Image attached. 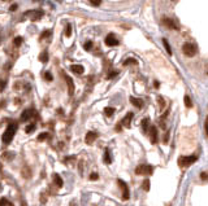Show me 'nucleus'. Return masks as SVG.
<instances>
[{
	"instance_id": "nucleus-1",
	"label": "nucleus",
	"mask_w": 208,
	"mask_h": 206,
	"mask_svg": "<svg viewBox=\"0 0 208 206\" xmlns=\"http://www.w3.org/2000/svg\"><path fill=\"white\" fill-rule=\"evenodd\" d=\"M16 130H17V124H16V123H11V124H9V126L7 127L5 132H4L3 136H2V141L4 143V144H9V143L12 141L14 133H16Z\"/></svg>"
},
{
	"instance_id": "nucleus-2",
	"label": "nucleus",
	"mask_w": 208,
	"mask_h": 206,
	"mask_svg": "<svg viewBox=\"0 0 208 206\" xmlns=\"http://www.w3.org/2000/svg\"><path fill=\"white\" fill-rule=\"evenodd\" d=\"M196 51H198L196 46L192 44V43H185V44H183V47H182V52L186 56H189V57L195 56L196 55Z\"/></svg>"
},
{
	"instance_id": "nucleus-3",
	"label": "nucleus",
	"mask_w": 208,
	"mask_h": 206,
	"mask_svg": "<svg viewBox=\"0 0 208 206\" xmlns=\"http://www.w3.org/2000/svg\"><path fill=\"white\" fill-rule=\"evenodd\" d=\"M196 161V156H190V157H181L178 164L180 166H190L191 164H194Z\"/></svg>"
},
{
	"instance_id": "nucleus-4",
	"label": "nucleus",
	"mask_w": 208,
	"mask_h": 206,
	"mask_svg": "<svg viewBox=\"0 0 208 206\" xmlns=\"http://www.w3.org/2000/svg\"><path fill=\"white\" fill-rule=\"evenodd\" d=\"M135 174L142 175V174H152V167L151 166H146V165H141L135 169Z\"/></svg>"
},
{
	"instance_id": "nucleus-5",
	"label": "nucleus",
	"mask_w": 208,
	"mask_h": 206,
	"mask_svg": "<svg viewBox=\"0 0 208 206\" xmlns=\"http://www.w3.org/2000/svg\"><path fill=\"white\" fill-rule=\"evenodd\" d=\"M62 75H64V78H65V80H66V84H68V88H69V95H73V92H74V83H73V79H72L69 75H66L65 73H62Z\"/></svg>"
},
{
	"instance_id": "nucleus-6",
	"label": "nucleus",
	"mask_w": 208,
	"mask_h": 206,
	"mask_svg": "<svg viewBox=\"0 0 208 206\" xmlns=\"http://www.w3.org/2000/svg\"><path fill=\"white\" fill-rule=\"evenodd\" d=\"M117 183H118V185L121 187V189H122V198H124V200H128V198H129V188H128V185L125 184L122 180H118Z\"/></svg>"
},
{
	"instance_id": "nucleus-7",
	"label": "nucleus",
	"mask_w": 208,
	"mask_h": 206,
	"mask_svg": "<svg viewBox=\"0 0 208 206\" xmlns=\"http://www.w3.org/2000/svg\"><path fill=\"white\" fill-rule=\"evenodd\" d=\"M105 44L109 46V47L117 46V44H118V40L116 39L113 34H109V35H107V38H105Z\"/></svg>"
},
{
	"instance_id": "nucleus-8",
	"label": "nucleus",
	"mask_w": 208,
	"mask_h": 206,
	"mask_svg": "<svg viewBox=\"0 0 208 206\" xmlns=\"http://www.w3.org/2000/svg\"><path fill=\"white\" fill-rule=\"evenodd\" d=\"M96 137H98V133L94 132V131H89L87 133H86V139H85V140H86L87 144H93Z\"/></svg>"
},
{
	"instance_id": "nucleus-9",
	"label": "nucleus",
	"mask_w": 208,
	"mask_h": 206,
	"mask_svg": "<svg viewBox=\"0 0 208 206\" xmlns=\"http://www.w3.org/2000/svg\"><path fill=\"white\" fill-rule=\"evenodd\" d=\"M150 135H151V143L152 144H156L157 143V131L156 127H150Z\"/></svg>"
},
{
	"instance_id": "nucleus-10",
	"label": "nucleus",
	"mask_w": 208,
	"mask_h": 206,
	"mask_svg": "<svg viewBox=\"0 0 208 206\" xmlns=\"http://www.w3.org/2000/svg\"><path fill=\"white\" fill-rule=\"evenodd\" d=\"M31 116H33V110L31 109H26V110H23L22 112V114H21V121H29V119L31 118Z\"/></svg>"
},
{
	"instance_id": "nucleus-11",
	"label": "nucleus",
	"mask_w": 208,
	"mask_h": 206,
	"mask_svg": "<svg viewBox=\"0 0 208 206\" xmlns=\"http://www.w3.org/2000/svg\"><path fill=\"white\" fill-rule=\"evenodd\" d=\"M29 13V16H30V18H31V21H38L39 18L42 17V12H39V11H34V12H27Z\"/></svg>"
},
{
	"instance_id": "nucleus-12",
	"label": "nucleus",
	"mask_w": 208,
	"mask_h": 206,
	"mask_svg": "<svg viewBox=\"0 0 208 206\" xmlns=\"http://www.w3.org/2000/svg\"><path fill=\"white\" fill-rule=\"evenodd\" d=\"M132 118H133V113H128L126 117L122 119V124L125 127H130V122H132Z\"/></svg>"
},
{
	"instance_id": "nucleus-13",
	"label": "nucleus",
	"mask_w": 208,
	"mask_h": 206,
	"mask_svg": "<svg viewBox=\"0 0 208 206\" xmlns=\"http://www.w3.org/2000/svg\"><path fill=\"white\" fill-rule=\"evenodd\" d=\"M70 70L76 74H82L83 73V66L82 65H72L70 66Z\"/></svg>"
},
{
	"instance_id": "nucleus-14",
	"label": "nucleus",
	"mask_w": 208,
	"mask_h": 206,
	"mask_svg": "<svg viewBox=\"0 0 208 206\" xmlns=\"http://www.w3.org/2000/svg\"><path fill=\"white\" fill-rule=\"evenodd\" d=\"M164 25H165L167 27H169V29H172V30H176L177 29V25H175V22H173L172 20H169V18H164Z\"/></svg>"
},
{
	"instance_id": "nucleus-15",
	"label": "nucleus",
	"mask_w": 208,
	"mask_h": 206,
	"mask_svg": "<svg viewBox=\"0 0 208 206\" xmlns=\"http://www.w3.org/2000/svg\"><path fill=\"white\" fill-rule=\"evenodd\" d=\"M130 101H132V104L134 105V106H137V108H139L141 109L142 106H143V101L141 99H135V97H130Z\"/></svg>"
},
{
	"instance_id": "nucleus-16",
	"label": "nucleus",
	"mask_w": 208,
	"mask_h": 206,
	"mask_svg": "<svg viewBox=\"0 0 208 206\" xmlns=\"http://www.w3.org/2000/svg\"><path fill=\"white\" fill-rule=\"evenodd\" d=\"M54 180H55V183H56V185L59 187V188H61L62 184H64V181H62L61 176L59 174H54Z\"/></svg>"
},
{
	"instance_id": "nucleus-17",
	"label": "nucleus",
	"mask_w": 208,
	"mask_h": 206,
	"mask_svg": "<svg viewBox=\"0 0 208 206\" xmlns=\"http://www.w3.org/2000/svg\"><path fill=\"white\" fill-rule=\"evenodd\" d=\"M104 162L105 164H111V162H112V158H111V154H109V150L108 149H105L104 150Z\"/></svg>"
},
{
	"instance_id": "nucleus-18",
	"label": "nucleus",
	"mask_w": 208,
	"mask_h": 206,
	"mask_svg": "<svg viewBox=\"0 0 208 206\" xmlns=\"http://www.w3.org/2000/svg\"><path fill=\"white\" fill-rule=\"evenodd\" d=\"M148 127H150V119L148 118H144L143 121H142V128H143V131L146 132L148 130Z\"/></svg>"
},
{
	"instance_id": "nucleus-19",
	"label": "nucleus",
	"mask_w": 208,
	"mask_h": 206,
	"mask_svg": "<svg viewBox=\"0 0 208 206\" xmlns=\"http://www.w3.org/2000/svg\"><path fill=\"white\" fill-rule=\"evenodd\" d=\"M113 113H115V109H113V108H105V109H104V114H105L107 117H112Z\"/></svg>"
},
{
	"instance_id": "nucleus-20",
	"label": "nucleus",
	"mask_w": 208,
	"mask_h": 206,
	"mask_svg": "<svg viewBox=\"0 0 208 206\" xmlns=\"http://www.w3.org/2000/svg\"><path fill=\"white\" fill-rule=\"evenodd\" d=\"M183 100H185V105H186L187 108H191L192 106V103H191V100H190V97H189L187 95L185 96V99H183Z\"/></svg>"
},
{
	"instance_id": "nucleus-21",
	"label": "nucleus",
	"mask_w": 208,
	"mask_h": 206,
	"mask_svg": "<svg viewBox=\"0 0 208 206\" xmlns=\"http://www.w3.org/2000/svg\"><path fill=\"white\" fill-rule=\"evenodd\" d=\"M34 130H35V124H34V123H33V124H29V126H27V127L25 128V131H26L27 133H30V132H33Z\"/></svg>"
},
{
	"instance_id": "nucleus-22",
	"label": "nucleus",
	"mask_w": 208,
	"mask_h": 206,
	"mask_svg": "<svg viewBox=\"0 0 208 206\" xmlns=\"http://www.w3.org/2000/svg\"><path fill=\"white\" fill-rule=\"evenodd\" d=\"M163 43H164V47H165V49L168 51V53H169V55H172V49H171V47H169V43H168L165 39L163 40Z\"/></svg>"
},
{
	"instance_id": "nucleus-23",
	"label": "nucleus",
	"mask_w": 208,
	"mask_h": 206,
	"mask_svg": "<svg viewBox=\"0 0 208 206\" xmlns=\"http://www.w3.org/2000/svg\"><path fill=\"white\" fill-rule=\"evenodd\" d=\"M47 137H48V133H47V132H43V133H41V135L38 136V140H39V141H43V140H46Z\"/></svg>"
},
{
	"instance_id": "nucleus-24",
	"label": "nucleus",
	"mask_w": 208,
	"mask_h": 206,
	"mask_svg": "<svg viewBox=\"0 0 208 206\" xmlns=\"http://www.w3.org/2000/svg\"><path fill=\"white\" fill-rule=\"evenodd\" d=\"M39 60H41L42 62H47V61H48V55H47V52H44V53H43V55L39 57Z\"/></svg>"
},
{
	"instance_id": "nucleus-25",
	"label": "nucleus",
	"mask_w": 208,
	"mask_h": 206,
	"mask_svg": "<svg viewBox=\"0 0 208 206\" xmlns=\"http://www.w3.org/2000/svg\"><path fill=\"white\" fill-rule=\"evenodd\" d=\"M89 2H90V4H91V5H94V7H98V5H100L101 0H89Z\"/></svg>"
},
{
	"instance_id": "nucleus-26",
	"label": "nucleus",
	"mask_w": 208,
	"mask_h": 206,
	"mask_svg": "<svg viewBox=\"0 0 208 206\" xmlns=\"http://www.w3.org/2000/svg\"><path fill=\"white\" fill-rule=\"evenodd\" d=\"M22 42H23L22 38H21V36H17L16 39H14V44H16V46H21V44H22Z\"/></svg>"
},
{
	"instance_id": "nucleus-27",
	"label": "nucleus",
	"mask_w": 208,
	"mask_h": 206,
	"mask_svg": "<svg viewBox=\"0 0 208 206\" xmlns=\"http://www.w3.org/2000/svg\"><path fill=\"white\" fill-rule=\"evenodd\" d=\"M91 48H93V43H91V42H86L85 49H86V51H91Z\"/></svg>"
},
{
	"instance_id": "nucleus-28",
	"label": "nucleus",
	"mask_w": 208,
	"mask_h": 206,
	"mask_svg": "<svg viewBox=\"0 0 208 206\" xmlns=\"http://www.w3.org/2000/svg\"><path fill=\"white\" fill-rule=\"evenodd\" d=\"M22 175H23V178H29V176H30V174H29V169H27V167H25V169L22 170Z\"/></svg>"
},
{
	"instance_id": "nucleus-29",
	"label": "nucleus",
	"mask_w": 208,
	"mask_h": 206,
	"mask_svg": "<svg viewBox=\"0 0 208 206\" xmlns=\"http://www.w3.org/2000/svg\"><path fill=\"white\" fill-rule=\"evenodd\" d=\"M143 188L146 189V191L150 189V180H144V181H143Z\"/></svg>"
},
{
	"instance_id": "nucleus-30",
	"label": "nucleus",
	"mask_w": 208,
	"mask_h": 206,
	"mask_svg": "<svg viewBox=\"0 0 208 206\" xmlns=\"http://www.w3.org/2000/svg\"><path fill=\"white\" fill-rule=\"evenodd\" d=\"M44 79H46V80H48V82H51V80L54 79V78H52L51 73H46V74H44Z\"/></svg>"
},
{
	"instance_id": "nucleus-31",
	"label": "nucleus",
	"mask_w": 208,
	"mask_h": 206,
	"mask_svg": "<svg viewBox=\"0 0 208 206\" xmlns=\"http://www.w3.org/2000/svg\"><path fill=\"white\" fill-rule=\"evenodd\" d=\"M98 178H99V175L96 174V172H93V174L90 175V180H96Z\"/></svg>"
},
{
	"instance_id": "nucleus-32",
	"label": "nucleus",
	"mask_w": 208,
	"mask_h": 206,
	"mask_svg": "<svg viewBox=\"0 0 208 206\" xmlns=\"http://www.w3.org/2000/svg\"><path fill=\"white\" fill-rule=\"evenodd\" d=\"M129 64H137V61H135L134 59H128L126 61H125V65H129Z\"/></svg>"
},
{
	"instance_id": "nucleus-33",
	"label": "nucleus",
	"mask_w": 208,
	"mask_h": 206,
	"mask_svg": "<svg viewBox=\"0 0 208 206\" xmlns=\"http://www.w3.org/2000/svg\"><path fill=\"white\" fill-rule=\"evenodd\" d=\"M70 34H72V26L68 25L66 26V36H70Z\"/></svg>"
},
{
	"instance_id": "nucleus-34",
	"label": "nucleus",
	"mask_w": 208,
	"mask_h": 206,
	"mask_svg": "<svg viewBox=\"0 0 208 206\" xmlns=\"http://www.w3.org/2000/svg\"><path fill=\"white\" fill-rule=\"evenodd\" d=\"M204 127H206V133H207V136H208V117L206 118V124H204Z\"/></svg>"
},
{
	"instance_id": "nucleus-35",
	"label": "nucleus",
	"mask_w": 208,
	"mask_h": 206,
	"mask_svg": "<svg viewBox=\"0 0 208 206\" xmlns=\"http://www.w3.org/2000/svg\"><path fill=\"white\" fill-rule=\"evenodd\" d=\"M159 103H160V108H164V100H163V97H159Z\"/></svg>"
},
{
	"instance_id": "nucleus-36",
	"label": "nucleus",
	"mask_w": 208,
	"mask_h": 206,
	"mask_svg": "<svg viewBox=\"0 0 208 206\" xmlns=\"http://www.w3.org/2000/svg\"><path fill=\"white\" fill-rule=\"evenodd\" d=\"M5 205H7V200L3 197V198H2V205H0V206H5Z\"/></svg>"
},
{
	"instance_id": "nucleus-37",
	"label": "nucleus",
	"mask_w": 208,
	"mask_h": 206,
	"mask_svg": "<svg viewBox=\"0 0 208 206\" xmlns=\"http://www.w3.org/2000/svg\"><path fill=\"white\" fill-rule=\"evenodd\" d=\"M200 178H202L203 180L207 179V174H206V172H202V174H200Z\"/></svg>"
},
{
	"instance_id": "nucleus-38",
	"label": "nucleus",
	"mask_w": 208,
	"mask_h": 206,
	"mask_svg": "<svg viewBox=\"0 0 208 206\" xmlns=\"http://www.w3.org/2000/svg\"><path fill=\"white\" fill-rule=\"evenodd\" d=\"M116 74H117V71H115V73H109V75H108V78H109V79H111V78H113V76H115Z\"/></svg>"
},
{
	"instance_id": "nucleus-39",
	"label": "nucleus",
	"mask_w": 208,
	"mask_h": 206,
	"mask_svg": "<svg viewBox=\"0 0 208 206\" xmlns=\"http://www.w3.org/2000/svg\"><path fill=\"white\" fill-rule=\"evenodd\" d=\"M48 35H50V31H44V32H43V35H42V38H46Z\"/></svg>"
},
{
	"instance_id": "nucleus-40",
	"label": "nucleus",
	"mask_w": 208,
	"mask_h": 206,
	"mask_svg": "<svg viewBox=\"0 0 208 206\" xmlns=\"http://www.w3.org/2000/svg\"><path fill=\"white\" fill-rule=\"evenodd\" d=\"M11 9H12V11H16V9H17V5L14 4V5H12V8H11Z\"/></svg>"
},
{
	"instance_id": "nucleus-41",
	"label": "nucleus",
	"mask_w": 208,
	"mask_h": 206,
	"mask_svg": "<svg viewBox=\"0 0 208 206\" xmlns=\"http://www.w3.org/2000/svg\"><path fill=\"white\" fill-rule=\"evenodd\" d=\"M70 206H76V204H74V202H72V205H70Z\"/></svg>"
}]
</instances>
